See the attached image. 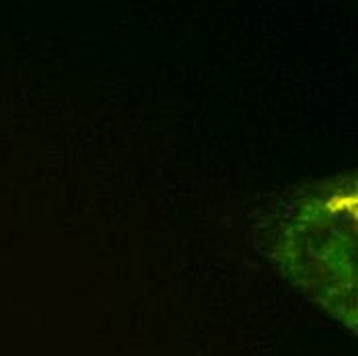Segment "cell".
Here are the masks:
<instances>
[{
    "label": "cell",
    "instance_id": "cell-1",
    "mask_svg": "<svg viewBox=\"0 0 358 356\" xmlns=\"http://www.w3.org/2000/svg\"><path fill=\"white\" fill-rule=\"evenodd\" d=\"M357 176L301 187L268 225V253L299 290L357 334Z\"/></svg>",
    "mask_w": 358,
    "mask_h": 356
}]
</instances>
